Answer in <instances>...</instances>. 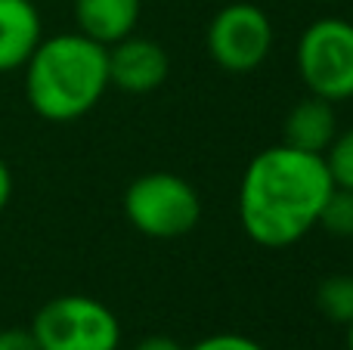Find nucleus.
<instances>
[{"mask_svg": "<svg viewBox=\"0 0 353 350\" xmlns=\"http://www.w3.org/2000/svg\"><path fill=\"white\" fill-rule=\"evenodd\" d=\"M335 189L323 155L270 146L251 158L239 183V220L251 242L279 251L316 229L329 192Z\"/></svg>", "mask_w": 353, "mask_h": 350, "instance_id": "f257e3e1", "label": "nucleus"}, {"mask_svg": "<svg viewBox=\"0 0 353 350\" xmlns=\"http://www.w3.org/2000/svg\"><path fill=\"white\" fill-rule=\"evenodd\" d=\"M109 87V50L81 31L43 37L25 62V99L43 121H78Z\"/></svg>", "mask_w": 353, "mask_h": 350, "instance_id": "f03ea898", "label": "nucleus"}, {"mask_svg": "<svg viewBox=\"0 0 353 350\" xmlns=\"http://www.w3.org/2000/svg\"><path fill=\"white\" fill-rule=\"evenodd\" d=\"M124 217L149 239H180L199 227L201 198L183 177L171 171H152L128 186Z\"/></svg>", "mask_w": 353, "mask_h": 350, "instance_id": "7ed1b4c3", "label": "nucleus"}, {"mask_svg": "<svg viewBox=\"0 0 353 350\" xmlns=\"http://www.w3.org/2000/svg\"><path fill=\"white\" fill-rule=\"evenodd\" d=\"M31 335L37 350H118L121 322L103 301L87 295H59L34 313Z\"/></svg>", "mask_w": 353, "mask_h": 350, "instance_id": "20e7f679", "label": "nucleus"}, {"mask_svg": "<svg viewBox=\"0 0 353 350\" xmlns=\"http://www.w3.org/2000/svg\"><path fill=\"white\" fill-rule=\"evenodd\" d=\"M298 74L313 96L329 103L353 99V22L341 16L316 19L298 41Z\"/></svg>", "mask_w": 353, "mask_h": 350, "instance_id": "39448f33", "label": "nucleus"}, {"mask_svg": "<svg viewBox=\"0 0 353 350\" xmlns=\"http://www.w3.org/2000/svg\"><path fill=\"white\" fill-rule=\"evenodd\" d=\"M273 50L270 16L254 3H226L208 25V53L223 72L248 74Z\"/></svg>", "mask_w": 353, "mask_h": 350, "instance_id": "423d86ee", "label": "nucleus"}, {"mask_svg": "<svg viewBox=\"0 0 353 350\" xmlns=\"http://www.w3.org/2000/svg\"><path fill=\"white\" fill-rule=\"evenodd\" d=\"M109 50V84L124 93H152L168 81L171 59L152 37L128 34Z\"/></svg>", "mask_w": 353, "mask_h": 350, "instance_id": "0eeeda50", "label": "nucleus"}, {"mask_svg": "<svg viewBox=\"0 0 353 350\" xmlns=\"http://www.w3.org/2000/svg\"><path fill=\"white\" fill-rule=\"evenodd\" d=\"M43 41V19L34 0H0V74L25 68Z\"/></svg>", "mask_w": 353, "mask_h": 350, "instance_id": "6e6552de", "label": "nucleus"}, {"mask_svg": "<svg viewBox=\"0 0 353 350\" xmlns=\"http://www.w3.org/2000/svg\"><path fill=\"white\" fill-rule=\"evenodd\" d=\"M338 136V112L335 103L323 96H304L292 112L285 115V127H282V143L292 149L310 155H325L332 140Z\"/></svg>", "mask_w": 353, "mask_h": 350, "instance_id": "1a4fd4ad", "label": "nucleus"}, {"mask_svg": "<svg viewBox=\"0 0 353 350\" xmlns=\"http://www.w3.org/2000/svg\"><path fill=\"white\" fill-rule=\"evenodd\" d=\"M140 10L143 0H74V22L81 34L112 47L121 37L134 34Z\"/></svg>", "mask_w": 353, "mask_h": 350, "instance_id": "9d476101", "label": "nucleus"}, {"mask_svg": "<svg viewBox=\"0 0 353 350\" xmlns=\"http://www.w3.org/2000/svg\"><path fill=\"white\" fill-rule=\"evenodd\" d=\"M316 307L329 322L347 326L353 320V273L325 276L316 289Z\"/></svg>", "mask_w": 353, "mask_h": 350, "instance_id": "9b49d317", "label": "nucleus"}, {"mask_svg": "<svg viewBox=\"0 0 353 350\" xmlns=\"http://www.w3.org/2000/svg\"><path fill=\"white\" fill-rule=\"evenodd\" d=\"M329 236H338V239H353V189H335L329 192L323 211H319V223Z\"/></svg>", "mask_w": 353, "mask_h": 350, "instance_id": "f8f14e48", "label": "nucleus"}, {"mask_svg": "<svg viewBox=\"0 0 353 350\" xmlns=\"http://www.w3.org/2000/svg\"><path fill=\"white\" fill-rule=\"evenodd\" d=\"M323 161L332 174V183L341 189H353V127L338 130L332 146L325 149Z\"/></svg>", "mask_w": 353, "mask_h": 350, "instance_id": "ddd939ff", "label": "nucleus"}, {"mask_svg": "<svg viewBox=\"0 0 353 350\" xmlns=\"http://www.w3.org/2000/svg\"><path fill=\"white\" fill-rule=\"evenodd\" d=\"M186 350H267L261 341L248 338V335H236V332H220V335H208L199 344L186 347Z\"/></svg>", "mask_w": 353, "mask_h": 350, "instance_id": "4468645a", "label": "nucleus"}, {"mask_svg": "<svg viewBox=\"0 0 353 350\" xmlns=\"http://www.w3.org/2000/svg\"><path fill=\"white\" fill-rule=\"evenodd\" d=\"M0 350H37L31 329H0Z\"/></svg>", "mask_w": 353, "mask_h": 350, "instance_id": "2eb2a0df", "label": "nucleus"}, {"mask_svg": "<svg viewBox=\"0 0 353 350\" xmlns=\"http://www.w3.org/2000/svg\"><path fill=\"white\" fill-rule=\"evenodd\" d=\"M137 350H186L180 344V341L168 338V335H149V338H143L140 344H137Z\"/></svg>", "mask_w": 353, "mask_h": 350, "instance_id": "dca6fc26", "label": "nucleus"}, {"mask_svg": "<svg viewBox=\"0 0 353 350\" xmlns=\"http://www.w3.org/2000/svg\"><path fill=\"white\" fill-rule=\"evenodd\" d=\"M10 198H12V174H10V165L0 158V214L10 205Z\"/></svg>", "mask_w": 353, "mask_h": 350, "instance_id": "f3484780", "label": "nucleus"}, {"mask_svg": "<svg viewBox=\"0 0 353 350\" xmlns=\"http://www.w3.org/2000/svg\"><path fill=\"white\" fill-rule=\"evenodd\" d=\"M347 350H353V320L347 322Z\"/></svg>", "mask_w": 353, "mask_h": 350, "instance_id": "a211bd4d", "label": "nucleus"}]
</instances>
